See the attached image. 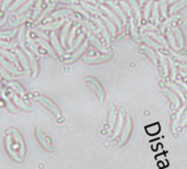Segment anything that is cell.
<instances>
[{"instance_id":"obj_1","label":"cell","mask_w":187,"mask_h":169,"mask_svg":"<svg viewBox=\"0 0 187 169\" xmlns=\"http://www.w3.org/2000/svg\"><path fill=\"white\" fill-rule=\"evenodd\" d=\"M5 150L11 158L16 161H22L25 155V143L24 139L16 128H10L5 132Z\"/></svg>"},{"instance_id":"obj_2","label":"cell","mask_w":187,"mask_h":169,"mask_svg":"<svg viewBox=\"0 0 187 169\" xmlns=\"http://www.w3.org/2000/svg\"><path fill=\"white\" fill-rule=\"evenodd\" d=\"M35 135L38 143L46 152H53L54 150V143H53L52 137L47 135V133H45L41 128H36Z\"/></svg>"},{"instance_id":"obj_3","label":"cell","mask_w":187,"mask_h":169,"mask_svg":"<svg viewBox=\"0 0 187 169\" xmlns=\"http://www.w3.org/2000/svg\"><path fill=\"white\" fill-rule=\"evenodd\" d=\"M37 101H40V103H42L43 106H46L47 109L52 112L55 117H59V115H60V111H59V109L57 108V106H56L54 102H52V101L49 100V99L45 98V97H38Z\"/></svg>"},{"instance_id":"obj_4","label":"cell","mask_w":187,"mask_h":169,"mask_svg":"<svg viewBox=\"0 0 187 169\" xmlns=\"http://www.w3.org/2000/svg\"><path fill=\"white\" fill-rule=\"evenodd\" d=\"M87 82L89 84V87L91 88V89L94 90L95 93H96V95H99L100 100H103V98H104V92H103V89H102V87H101L100 84H99V82L96 81V80H95L94 78H88Z\"/></svg>"},{"instance_id":"obj_5","label":"cell","mask_w":187,"mask_h":169,"mask_svg":"<svg viewBox=\"0 0 187 169\" xmlns=\"http://www.w3.org/2000/svg\"><path fill=\"white\" fill-rule=\"evenodd\" d=\"M102 10H103L106 14H109V18H111V19L113 20V21H114L115 23H116V24H117V27H118V29H119V30H122V23H120L119 19H118V18H117V16H115V14L113 13V12H112L111 10H109V9H107V8H105V7H102Z\"/></svg>"},{"instance_id":"obj_6","label":"cell","mask_w":187,"mask_h":169,"mask_svg":"<svg viewBox=\"0 0 187 169\" xmlns=\"http://www.w3.org/2000/svg\"><path fill=\"white\" fill-rule=\"evenodd\" d=\"M25 53H26L27 56H29V60H30V63H31V68L33 69V77H35L36 74H37V63H36L35 58H34V56H33L31 53L26 52V51H25Z\"/></svg>"},{"instance_id":"obj_7","label":"cell","mask_w":187,"mask_h":169,"mask_svg":"<svg viewBox=\"0 0 187 169\" xmlns=\"http://www.w3.org/2000/svg\"><path fill=\"white\" fill-rule=\"evenodd\" d=\"M94 21L96 22V24H98V27L101 29V31H102V34H103V36L105 38L106 42L107 43H109V32L106 31L105 27H104V24L102 23V21H101L100 19H94Z\"/></svg>"},{"instance_id":"obj_8","label":"cell","mask_w":187,"mask_h":169,"mask_svg":"<svg viewBox=\"0 0 187 169\" xmlns=\"http://www.w3.org/2000/svg\"><path fill=\"white\" fill-rule=\"evenodd\" d=\"M88 35H89V38H90V41H91V43H93L95 45V46L98 47L100 51H102V52H107V49H105V47L102 46V44L100 43V42L98 41V38H95L94 36L91 34L90 32H88Z\"/></svg>"},{"instance_id":"obj_9","label":"cell","mask_w":187,"mask_h":169,"mask_svg":"<svg viewBox=\"0 0 187 169\" xmlns=\"http://www.w3.org/2000/svg\"><path fill=\"white\" fill-rule=\"evenodd\" d=\"M147 132L149 135H155L160 132V125L159 123H155V124H152V125L147 126Z\"/></svg>"},{"instance_id":"obj_10","label":"cell","mask_w":187,"mask_h":169,"mask_svg":"<svg viewBox=\"0 0 187 169\" xmlns=\"http://www.w3.org/2000/svg\"><path fill=\"white\" fill-rule=\"evenodd\" d=\"M50 38H52V43L54 44L55 49H56V51H57V52L59 53L60 55L64 54V51H62V49L60 47L59 43H58V40H57V38H56V35H55V33H54V32H53L52 34H50Z\"/></svg>"},{"instance_id":"obj_11","label":"cell","mask_w":187,"mask_h":169,"mask_svg":"<svg viewBox=\"0 0 187 169\" xmlns=\"http://www.w3.org/2000/svg\"><path fill=\"white\" fill-rule=\"evenodd\" d=\"M109 5H111L112 8L114 9V11H115V12H116V13H118V16H119L120 18H122V20H123V21H124L125 23H126V22H127V19H126V16H125L124 12H123V11L120 10L119 8H118V5H116L114 2H112V1H109Z\"/></svg>"},{"instance_id":"obj_12","label":"cell","mask_w":187,"mask_h":169,"mask_svg":"<svg viewBox=\"0 0 187 169\" xmlns=\"http://www.w3.org/2000/svg\"><path fill=\"white\" fill-rule=\"evenodd\" d=\"M130 5H131V7H133V11L136 12V18H137V21L140 22L141 21V13H140V9H139V5H137V2H136L135 0H129Z\"/></svg>"},{"instance_id":"obj_13","label":"cell","mask_w":187,"mask_h":169,"mask_svg":"<svg viewBox=\"0 0 187 169\" xmlns=\"http://www.w3.org/2000/svg\"><path fill=\"white\" fill-rule=\"evenodd\" d=\"M174 32H175V36H176V38L178 40L179 49H183V46H184V38H183L182 31L179 30V27H174Z\"/></svg>"},{"instance_id":"obj_14","label":"cell","mask_w":187,"mask_h":169,"mask_svg":"<svg viewBox=\"0 0 187 169\" xmlns=\"http://www.w3.org/2000/svg\"><path fill=\"white\" fill-rule=\"evenodd\" d=\"M16 54H18V56H19L20 60L22 62V65H23V67H24L25 69H26V71L29 73V70H30V66H29V63H27V59L25 58V56L23 54H22L21 52H16Z\"/></svg>"},{"instance_id":"obj_15","label":"cell","mask_w":187,"mask_h":169,"mask_svg":"<svg viewBox=\"0 0 187 169\" xmlns=\"http://www.w3.org/2000/svg\"><path fill=\"white\" fill-rule=\"evenodd\" d=\"M73 16L72 12L69 10H61V11H57V12H55V13H53L52 18H58V16ZM74 18V16H73Z\"/></svg>"},{"instance_id":"obj_16","label":"cell","mask_w":187,"mask_h":169,"mask_svg":"<svg viewBox=\"0 0 187 169\" xmlns=\"http://www.w3.org/2000/svg\"><path fill=\"white\" fill-rule=\"evenodd\" d=\"M148 35L151 36L152 38H154V40H157L158 42H160L162 45H164V46H166V42L165 40L162 38L161 35H159V34H157V33H153V32H148Z\"/></svg>"},{"instance_id":"obj_17","label":"cell","mask_w":187,"mask_h":169,"mask_svg":"<svg viewBox=\"0 0 187 169\" xmlns=\"http://www.w3.org/2000/svg\"><path fill=\"white\" fill-rule=\"evenodd\" d=\"M187 5V0H182L181 2H177V3H175V5H173L171 8V10H170V12L171 13H174V12H176L177 10H179L181 8H183L184 5Z\"/></svg>"},{"instance_id":"obj_18","label":"cell","mask_w":187,"mask_h":169,"mask_svg":"<svg viewBox=\"0 0 187 169\" xmlns=\"http://www.w3.org/2000/svg\"><path fill=\"white\" fill-rule=\"evenodd\" d=\"M0 63H1L3 66H5V69H9V70H10L11 73H12V74H20L19 71H18V69L14 68V67H12V66H11L10 64H8L5 59H2V58H0Z\"/></svg>"},{"instance_id":"obj_19","label":"cell","mask_w":187,"mask_h":169,"mask_svg":"<svg viewBox=\"0 0 187 169\" xmlns=\"http://www.w3.org/2000/svg\"><path fill=\"white\" fill-rule=\"evenodd\" d=\"M70 25H71V22L69 21L67 24L65 25V27H64V30H62V32H61V42H62V44H64V45H66V42H65L66 41V36H67L68 30H69Z\"/></svg>"},{"instance_id":"obj_20","label":"cell","mask_w":187,"mask_h":169,"mask_svg":"<svg viewBox=\"0 0 187 169\" xmlns=\"http://www.w3.org/2000/svg\"><path fill=\"white\" fill-rule=\"evenodd\" d=\"M12 97H13V100H14V103L16 104V106H19L20 108H22V109H25V110H29L30 108L26 106L25 103H23V101L22 100H20L18 97H16V95H12Z\"/></svg>"},{"instance_id":"obj_21","label":"cell","mask_w":187,"mask_h":169,"mask_svg":"<svg viewBox=\"0 0 187 169\" xmlns=\"http://www.w3.org/2000/svg\"><path fill=\"white\" fill-rule=\"evenodd\" d=\"M87 46H88V42H84L83 45H82V46L80 47V49H79L78 51H77V52L72 55V57L70 58V60H74L77 57H78V56H80V54H81V53H83V51L87 49Z\"/></svg>"},{"instance_id":"obj_22","label":"cell","mask_w":187,"mask_h":169,"mask_svg":"<svg viewBox=\"0 0 187 169\" xmlns=\"http://www.w3.org/2000/svg\"><path fill=\"white\" fill-rule=\"evenodd\" d=\"M103 20L105 21L106 25L109 27V31H111L112 34H113V35H115V33H116V29H115V25L113 24V23H112L111 20H109L107 18H105V16H103Z\"/></svg>"},{"instance_id":"obj_23","label":"cell","mask_w":187,"mask_h":169,"mask_svg":"<svg viewBox=\"0 0 187 169\" xmlns=\"http://www.w3.org/2000/svg\"><path fill=\"white\" fill-rule=\"evenodd\" d=\"M168 41H170V43H171L172 47H173L174 49H176V51H177L178 49H177V46H176V43H175V38H174L173 33H172L171 30H168Z\"/></svg>"},{"instance_id":"obj_24","label":"cell","mask_w":187,"mask_h":169,"mask_svg":"<svg viewBox=\"0 0 187 169\" xmlns=\"http://www.w3.org/2000/svg\"><path fill=\"white\" fill-rule=\"evenodd\" d=\"M9 86H10L11 88H13V90H16V92L21 93V95H23V92H24V91H23V88H22L19 84H16V82H10Z\"/></svg>"},{"instance_id":"obj_25","label":"cell","mask_w":187,"mask_h":169,"mask_svg":"<svg viewBox=\"0 0 187 169\" xmlns=\"http://www.w3.org/2000/svg\"><path fill=\"white\" fill-rule=\"evenodd\" d=\"M109 58V56H101V57H91V58H85V62H89V63H95V62H101V60H105Z\"/></svg>"},{"instance_id":"obj_26","label":"cell","mask_w":187,"mask_h":169,"mask_svg":"<svg viewBox=\"0 0 187 169\" xmlns=\"http://www.w3.org/2000/svg\"><path fill=\"white\" fill-rule=\"evenodd\" d=\"M64 23V21H58L56 22V24H52V25H45V27H42V29H44V30H54V29H57V27H59L60 25Z\"/></svg>"},{"instance_id":"obj_27","label":"cell","mask_w":187,"mask_h":169,"mask_svg":"<svg viewBox=\"0 0 187 169\" xmlns=\"http://www.w3.org/2000/svg\"><path fill=\"white\" fill-rule=\"evenodd\" d=\"M178 18H179L178 16H171L170 19H168L165 22H164V23H163V25H162V30H164V29H165L166 27H170L172 22H173L174 20H177V19H178Z\"/></svg>"},{"instance_id":"obj_28","label":"cell","mask_w":187,"mask_h":169,"mask_svg":"<svg viewBox=\"0 0 187 169\" xmlns=\"http://www.w3.org/2000/svg\"><path fill=\"white\" fill-rule=\"evenodd\" d=\"M37 42H38V43H40V44H41V45L44 47V49H47V51H48V52L50 53V54H52L53 56H54V52H53L52 47L49 46V45L46 43V42H45V41H43V40H37Z\"/></svg>"},{"instance_id":"obj_29","label":"cell","mask_w":187,"mask_h":169,"mask_svg":"<svg viewBox=\"0 0 187 169\" xmlns=\"http://www.w3.org/2000/svg\"><path fill=\"white\" fill-rule=\"evenodd\" d=\"M130 27H131V33H133V36L137 40V41H139L138 38V33H137V31H136V27H135V23H133V20L131 19L130 20Z\"/></svg>"},{"instance_id":"obj_30","label":"cell","mask_w":187,"mask_h":169,"mask_svg":"<svg viewBox=\"0 0 187 169\" xmlns=\"http://www.w3.org/2000/svg\"><path fill=\"white\" fill-rule=\"evenodd\" d=\"M152 21H155L159 23V14H158V3H154V8H153V16H152Z\"/></svg>"},{"instance_id":"obj_31","label":"cell","mask_w":187,"mask_h":169,"mask_svg":"<svg viewBox=\"0 0 187 169\" xmlns=\"http://www.w3.org/2000/svg\"><path fill=\"white\" fill-rule=\"evenodd\" d=\"M0 52L2 53V54H5L7 57H9V59L11 60V62H13L14 64H16V66H18V60L16 59V57H14L13 55L12 54H10V53H8V52H5V51H2V49H0Z\"/></svg>"},{"instance_id":"obj_32","label":"cell","mask_w":187,"mask_h":169,"mask_svg":"<svg viewBox=\"0 0 187 169\" xmlns=\"http://www.w3.org/2000/svg\"><path fill=\"white\" fill-rule=\"evenodd\" d=\"M151 5H152V1H149V2L147 3L146 8H144V19L146 20L149 19V12H150V9H151Z\"/></svg>"},{"instance_id":"obj_33","label":"cell","mask_w":187,"mask_h":169,"mask_svg":"<svg viewBox=\"0 0 187 169\" xmlns=\"http://www.w3.org/2000/svg\"><path fill=\"white\" fill-rule=\"evenodd\" d=\"M142 49H144V52H146L147 54H149V56L150 57L152 58V59H153V62H157V57H155V54L153 52H152L151 49H148V47H142Z\"/></svg>"},{"instance_id":"obj_34","label":"cell","mask_w":187,"mask_h":169,"mask_svg":"<svg viewBox=\"0 0 187 169\" xmlns=\"http://www.w3.org/2000/svg\"><path fill=\"white\" fill-rule=\"evenodd\" d=\"M23 38H24V30L21 29V30H20V33H19V43L22 46V49L25 51V47H24V45H23Z\"/></svg>"},{"instance_id":"obj_35","label":"cell","mask_w":187,"mask_h":169,"mask_svg":"<svg viewBox=\"0 0 187 169\" xmlns=\"http://www.w3.org/2000/svg\"><path fill=\"white\" fill-rule=\"evenodd\" d=\"M40 10H41V1H37V3H36V7H35V10H34V12H33V19H35L36 16H38V13H40Z\"/></svg>"},{"instance_id":"obj_36","label":"cell","mask_w":187,"mask_h":169,"mask_svg":"<svg viewBox=\"0 0 187 169\" xmlns=\"http://www.w3.org/2000/svg\"><path fill=\"white\" fill-rule=\"evenodd\" d=\"M161 11H162V16L165 18L166 16V1L165 0H161Z\"/></svg>"},{"instance_id":"obj_37","label":"cell","mask_w":187,"mask_h":169,"mask_svg":"<svg viewBox=\"0 0 187 169\" xmlns=\"http://www.w3.org/2000/svg\"><path fill=\"white\" fill-rule=\"evenodd\" d=\"M16 34V31H10V32H0V38H11Z\"/></svg>"},{"instance_id":"obj_38","label":"cell","mask_w":187,"mask_h":169,"mask_svg":"<svg viewBox=\"0 0 187 169\" xmlns=\"http://www.w3.org/2000/svg\"><path fill=\"white\" fill-rule=\"evenodd\" d=\"M82 40H83V34H81V35H79V38H78V40H77V42H76V44H74V45H73L72 47H71L70 49H68V51H69V52H70V51H73V49H76V47H78V45L80 43H81V41Z\"/></svg>"},{"instance_id":"obj_39","label":"cell","mask_w":187,"mask_h":169,"mask_svg":"<svg viewBox=\"0 0 187 169\" xmlns=\"http://www.w3.org/2000/svg\"><path fill=\"white\" fill-rule=\"evenodd\" d=\"M76 31H77V27H73L72 31L70 32V36H69V40H68V44H69V45L72 44L73 38H74V34H76Z\"/></svg>"},{"instance_id":"obj_40","label":"cell","mask_w":187,"mask_h":169,"mask_svg":"<svg viewBox=\"0 0 187 169\" xmlns=\"http://www.w3.org/2000/svg\"><path fill=\"white\" fill-rule=\"evenodd\" d=\"M24 1H25V0H16V2L13 3V5H12V7L10 8V10H16V8H19L20 5H21L22 3L24 2Z\"/></svg>"},{"instance_id":"obj_41","label":"cell","mask_w":187,"mask_h":169,"mask_svg":"<svg viewBox=\"0 0 187 169\" xmlns=\"http://www.w3.org/2000/svg\"><path fill=\"white\" fill-rule=\"evenodd\" d=\"M120 5H122V7L125 9V10L127 11V14H128V16H131V10H130V8H129V5H128V3H126L125 1H122V2H120Z\"/></svg>"},{"instance_id":"obj_42","label":"cell","mask_w":187,"mask_h":169,"mask_svg":"<svg viewBox=\"0 0 187 169\" xmlns=\"http://www.w3.org/2000/svg\"><path fill=\"white\" fill-rule=\"evenodd\" d=\"M32 2H33V0H30V1H29V2L26 3V5H24V7H23V8L22 9H20L19 11H18V13H23V12H24L25 10H27V9H29V7H30L31 5H32Z\"/></svg>"},{"instance_id":"obj_43","label":"cell","mask_w":187,"mask_h":169,"mask_svg":"<svg viewBox=\"0 0 187 169\" xmlns=\"http://www.w3.org/2000/svg\"><path fill=\"white\" fill-rule=\"evenodd\" d=\"M144 42H147V43H149L150 45H152V46L155 47V49H159V47H160V45H158V44H155L154 42L151 41V40H150V38H144Z\"/></svg>"},{"instance_id":"obj_44","label":"cell","mask_w":187,"mask_h":169,"mask_svg":"<svg viewBox=\"0 0 187 169\" xmlns=\"http://www.w3.org/2000/svg\"><path fill=\"white\" fill-rule=\"evenodd\" d=\"M29 16H29V14H26V16H23V18H21V19H20V20H18V21L14 22V23H13V24H12V25H19V24H21L22 22H25V21H26Z\"/></svg>"},{"instance_id":"obj_45","label":"cell","mask_w":187,"mask_h":169,"mask_svg":"<svg viewBox=\"0 0 187 169\" xmlns=\"http://www.w3.org/2000/svg\"><path fill=\"white\" fill-rule=\"evenodd\" d=\"M161 62H162V66H163V69H164V73L165 75L168 74V66H166V63H165V59H164V56L161 55Z\"/></svg>"},{"instance_id":"obj_46","label":"cell","mask_w":187,"mask_h":169,"mask_svg":"<svg viewBox=\"0 0 187 169\" xmlns=\"http://www.w3.org/2000/svg\"><path fill=\"white\" fill-rule=\"evenodd\" d=\"M0 74L2 75V76L5 77V78H7V79H11V77L9 76V74H7V73H5V69H3L2 67H1V66H0Z\"/></svg>"},{"instance_id":"obj_47","label":"cell","mask_w":187,"mask_h":169,"mask_svg":"<svg viewBox=\"0 0 187 169\" xmlns=\"http://www.w3.org/2000/svg\"><path fill=\"white\" fill-rule=\"evenodd\" d=\"M0 45H1V46H5V47H13L14 43H5V42L0 41Z\"/></svg>"},{"instance_id":"obj_48","label":"cell","mask_w":187,"mask_h":169,"mask_svg":"<svg viewBox=\"0 0 187 169\" xmlns=\"http://www.w3.org/2000/svg\"><path fill=\"white\" fill-rule=\"evenodd\" d=\"M147 29H149V30H157V27H154V25H152V24H150V25H147V27H141V30L144 31V30H147Z\"/></svg>"},{"instance_id":"obj_49","label":"cell","mask_w":187,"mask_h":169,"mask_svg":"<svg viewBox=\"0 0 187 169\" xmlns=\"http://www.w3.org/2000/svg\"><path fill=\"white\" fill-rule=\"evenodd\" d=\"M53 7H54V5H49V8H48V9H46V10L44 11V13L41 16V18H40V20H42V19H43L44 16H45V14H46L47 12H48V11H50V9H53Z\"/></svg>"},{"instance_id":"obj_50","label":"cell","mask_w":187,"mask_h":169,"mask_svg":"<svg viewBox=\"0 0 187 169\" xmlns=\"http://www.w3.org/2000/svg\"><path fill=\"white\" fill-rule=\"evenodd\" d=\"M174 55H175V57H177V59L185 60V62H187V57H186V56H182V55H177V54H174Z\"/></svg>"},{"instance_id":"obj_51","label":"cell","mask_w":187,"mask_h":169,"mask_svg":"<svg viewBox=\"0 0 187 169\" xmlns=\"http://www.w3.org/2000/svg\"><path fill=\"white\" fill-rule=\"evenodd\" d=\"M11 1H12V0H5V2H3V8H5V7H7V5L11 2Z\"/></svg>"},{"instance_id":"obj_52","label":"cell","mask_w":187,"mask_h":169,"mask_svg":"<svg viewBox=\"0 0 187 169\" xmlns=\"http://www.w3.org/2000/svg\"><path fill=\"white\" fill-rule=\"evenodd\" d=\"M5 18H3V19L1 20V21H0V27L2 25V23H5Z\"/></svg>"},{"instance_id":"obj_53","label":"cell","mask_w":187,"mask_h":169,"mask_svg":"<svg viewBox=\"0 0 187 169\" xmlns=\"http://www.w3.org/2000/svg\"><path fill=\"white\" fill-rule=\"evenodd\" d=\"M144 1H147V0H140V3H141V5H142V3H144Z\"/></svg>"},{"instance_id":"obj_54","label":"cell","mask_w":187,"mask_h":169,"mask_svg":"<svg viewBox=\"0 0 187 169\" xmlns=\"http://www.w3.org/2000/svg\"><path fill=\"white\" fill-rule=\"evenodd\" d=\"M88 1H91V2H94L95 0H88Z\"/></svg>"},{"instance_id":"obj_55","label":"cell","mask_w":187,"mask_h":169,"mask_svg":"<svg viewBox=\"0 0 187 169\" xmlns=\"http://www.w3.org/2000/svg\"><path fill=\"white\" fill-rule=\"evenodd\" d=\"M174 1H175V0H170V2H174Z\"/></svg>"},{"instance_id":"obj_56","label":"cell","mask_w":187,"mask_h":169,"mask_svg":"<svg viewBox=\"0 0 187 169\" xmlns=\"http://www.w3.org/2000/svg\"><path fill=\"white\" fill-rule=\"evenodd\" d=\"M99 1H100V2H103V1H104V0H99Z\"/></svg>"},{"instance_id":"obj_57","label":"cell","mask_w":187,"mask_h":169,"mask_svg":"<svg viewBox=\"0 0 187 169\" xmlns=\"http://www.w3.org/2000/svg\"><path fill=\"white\" fill-rule=\"evenodd\" d=\"M45 1H46V2H48V0H45Z\"/></svg>"}]
</instances>
